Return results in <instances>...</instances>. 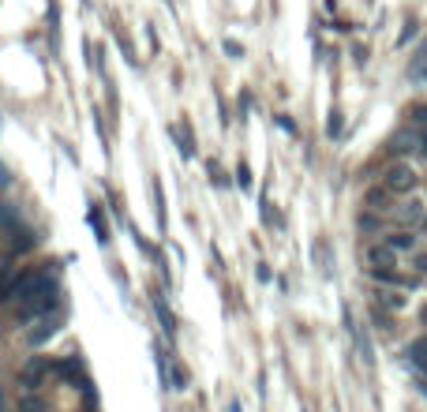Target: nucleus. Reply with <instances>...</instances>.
I'll list each match as a JSON object with an SVG mask.
<instances>
[{"instance_id": "f3484780", "label": "nucleus", "mask_w": 427, "mask_h": 412, "mask_svg": "<svg viewBox=\"0 0 427 412\" xmlns=\"http://www.w3.org/2000/svg\"><path fill=\"white\" fill-rule=\"evenodd\" d=\"M409 113H412V121H416V124H423V128H427V105H412Z\"/></svg>"}, {"instance_id": "f8f14e48", "label": "nucleus", "mask_w": 427, "mask_h": 412, "mask_svg": "<svg viewBox=\"0 0 427 412\" xmlns=\"http://www.w3.org/2000/svg\"><path fill=\"white\" fill-rule=\"evenodd\" d=\"M12 277H15V270L8 266V263H0V303L8 300V289H12Z\"/></svg>"}, {"instance_id": "f03ea898", "label": "nucleus", "mask_w": 427, "mask_h": 412, "mask_svg": "<svg viewBox=\"0 0 427 412\" xmlns=\"http://www.w3.org/2000/svg\"><path fill=\"white\" fill-rule=\"evenodd\" d=\"M382 184H386L393 195H405V191H416L420 177H416L409 165H390V169H386V177H382Z\"/></svg>"}, {"instance_id": "6ab92c4d", "label": "nucleus", "mask_w": 427, "mask_h": 412, "mask_svg": "<svg viewBox=\"0 0 427 412\" xmlns=\"http://www.w3.org/2000/svg\"><path fill=\"white\" fill-rule=\"evenodd\" d=\"M225 53H229V57H244V49H240V46H236V41H233V38H229V41H225Z\"/></svg>"}, {"instance_id": "b1692460", "label": "nucleus", "mask_w": 427, "mask_h": 412, "mask_svg": "<svg viewBox=\"0 0 427 412\" xmlns=\"http://www.w3.org/2000/svg\"><path fill=\"white\" fill-rule=\"evenodd\" d=\"M420 390H423V394H427V386H420Z\"/></svg>"}, {"instance_id": "a211bd4d", "label": "nucleus", "mask_w": 427, "mask_h": 412, "mask_svg": "<svg viewBox=\"0 0 427 412\" xmlns=\"http://www.w3.org/2000/svg\"><path fill=\"white\" fill-rule=\"evenodd\" d=\"M375 225H379L375 214H360V229H375Z\"/></svg>"}, {"instance_id": "4468645a", "label": "nucleus", "mask_w": 427, "mask_h": 412, "mask_svg": "<svg viewBox=\"0 0 427 412\" xmlns=\"http://www.w3.org/2000/svg\"><path fill=\"white\" fill-rule=\"evenodd\" d=\"M379 303H382V308L398 311V308H405V296H398V292H379Z\"/></svg>"}, {"instance_id": "dca6fc26", "label": "nucleus", "mask_w": 427, "mask_h": 412, "mask_svg": "<svg viewBox=\"0 0 427 412\" xmlns=\"http://www.w3.org/2000/svg\"><path fill=\"white\" fill-rule=\"evenodd\" d=\"M236 184H240V188H244V191L251 188V169L244 165V161H240V165H236Z\"/></svg>"}, {"instance_id": "0eeeda50", "label": "nucleus", "mask_w": 427, "mask_h": 412, "mask_svg": "<svg viewBox=\"0 0 427 412\" xmlns=\"http://www.w3.org/2000/svg\"><path fill=\"white\" fill-rule=\"evenodd\" d=\"M57 330H60V319H57V315H49V319H41V322H38V330H30V334H27V341H30V345H41V341H49Z\"/></svg>"}, {"instance_id": "412c9836", "label": "nucleus", "mask_w": 427, "mask_h": 412, "mask_svg": "<svg viewBox=\"0 0 427 412\" xmlns=\"http://www.w3.org/2000/svg\"><path fill=\"white\" fill-rule=\"evenodd\" d=\"M412 270H416V274H427V255H420V259H416V263H412Z\"/></svg>"}, {"instance_id": "9d476101", "label": "nucleus", "mask_w": 427, "mask_h": 412, "mask_svg": "<svg viewBox=\"0 0 427 412\" xmlns=\"http://www.w3.org/2000/svg\"><path fill=\"white\" fill-rule=\"evenodd\" d=\"M382 244H390L393 252H412V247H416V236L401 229V233H390V236H386V240H382Z\"/></svg>"}, {"instance_id": "aec40b11", "label": "nucleus", "mask_w": 427, "mask_h": 412, "mask_svg": "<svg viewBox=\"0 0 427 412\" xmlns=\"http://www.w3.org/2000/svg\"><path fill=\"white\" fill-rule=\"evenodd\" d=\"M8 184H12V172H8V165L0 161V188H8Z\"/></svg>"}, {"instance_id": "1a4fd4ad", "label": "nucleus", "mask_w": 427, "mask_h": 412, "mask_svg": "<svg viewBox=\"0 0 427 412\" xmlns=\"http://www.w3.org/2000/svg\"><path fill=\"white\" fill-rule=\"evenodd\" d=\"M405 356H409V364L416 367V371H423V375H427V338L412 341L409 349H405Z\"/></svg>"}, {"instance_id": "6e6552de", "label": "nucleus", "mask_w": 427, "mask_h": 412, "mask_svg": "<svg viewBox=\"0 0 427 412\" xmlns=\"http://www.w3.org/2000/svg\"><path fill=\"white\" fill-rule=\"evenodd\" d=\"M364 202L371 206V210H390V206H393V191L386 188V184H382V188H371L364 195Z\"/></svg>"}, {"instance_id": "423d86ee", "label": "nucleus", "mask_w": 427, "mask_h": 412, "mask_svg": "<svg viewBox=\"0 0 427 412\" xmlns=\"http://www.w3.org/2000/svg\"><path fill=\"white\" fill-rule=\"evenodd\" d=\"M154 315L161 322V330H165V338H172V334H177V319H172V311H169V303H165L161 292H154Z\"/></svg>"}, {"instance_id": "ddd939ff", "label": "nucleus", "mask_w": 427, "mask_h": 412, "mask_svg": "<svg viewBox=\"0 0 427 412\" xmlns=\"http://www.w3.org/2000/svg\"><path fill=\"white\" fill-rule=\"evenodd\" d=\"M19 412H46V401L41 397H19Z\"/></svg>"}, {"instance_id": "20e7f679", "label": "nucleus", "mask_w": 427, "mask_h": 412, "mask_svg": "<svg viewBox=\"0 0 427 412\" xmlns=\"http://www.w3.org/2000/svg\"><path fill=\"white\" fill-rule=\"evenodd\" d=\"M393 214H398V221H405V225H420V229H427V206L420 199H409V202L393 206Z\"/></svg>"}, {"instance_id": "2eb2a0df", "label": "nucleus", "mask_w": 427, "mask_h": 412, "mask_svg": "<svg viewBox=\"0 0 427 412\" xmlns=\"http://www.w3.org/2000/svg\"><path fill=\"white\" fill-rule=\"evenodd\" d=\"M326 135L330 139L341 135V113H330V121H326Z\"/></svg>"}, {"instance_id": "4be33fe9", "label": "nucleus", "mask_w": 427, "mask_h": 412, "mask_svg": "<svg viewBox=\"0 0 427 412\" xmlns=\"http://www.w3.org/2000/svg\"><path fill=\"white\" fill-rule=\"evenodd\" d=\"M0 412H4V397H0Z\"/></svg>"}, {"instance_id": "9b49d317", "label": "nucleus", "mask_w": 427, "mask_h": 412, "mask_svg": "<svg viewBox=\"0 0 427 412\" xmlns=\"http://www.w3.org/2000/svg\"><path fill=\"white\" fill-rule=\"evenodd\" d=\"M90 225H94V233H97V240L109 244V225H105V214H102V206H90Z\"/></svg>"}, {"instance_id": "f257e3e1", "label": "nucleus", "mask_w": 427, "mask_h": 412, "mask_svg": "<svg viewBox=\"0 0 427 412\" xmlns=\"http://www.w3.org/2000/svg\"><path fill=\"white\" fill-rule=\"evenodd\" d=\"M12 303H15L19 322L53 315V311H57V303H60V285H57V277H53V274H34V270H30L27 281H23V289L15 292Z\"/></svg>"}, {"instance_id": "5701e85b", "label": "nucleus", "mask_w": 427, "mask_h": 412, "mask_svg": "<svg viewBox=\"0 0 427 412\" xmlns=\"http://www.w3.org/2000/svg\"><path fill=\"white\" fill-rule=\"evenodd\" d=\"M423 322H427V311H423Z\"/></svg>"}, {"instance_id": "7ed1b4c3", "label": "nucleus", "mask_w": 427, "mask_h": 412, "mask_svg": "<svg viewBox=\"0 0 427 412\" xmlns=\"http://www.w3.org/2000/svg\"><path fill=\"white\" fill-rule=\"evenodd\" d=\"M46 375H49V360L46 356H30V360L23 364V371H19V383H23L27 390H34V386H41Z\"/></svg>"}, {"instance_id": "39448f33", "label": "nucleus", "mask_w": 427, "mask_h": 412, "mask_svg": "<svg viewBox=\"0 0 427 412\" xmlns=\"http://www.w3.org/2000/svg\"><path fill=\"white\" fill-rule=\"evenodd\" d=\"M367 263H371V270H398V252L390 244H371Z\"/></svg>"}]
</instances>
